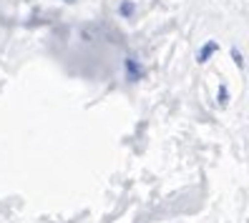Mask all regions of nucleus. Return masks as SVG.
Segmentation results:
<instances>
[{
  "mask_svg": "<svg viewBox=\"0 0 249 223\" xmlns=\"http://www.w3.org/2000/svg\"><path fill=\"white\" fill-rule=\"evenodd\" d=\"M214 53H216V43H207V46L199 50V63L209 61V55H214Z\"/></svg>",
  "mask_w": 249,
  "mask_h": 223,
  "instance_id": "obj_1",
  "label": "nucleus"
},
{
  "mask_svg": "<svg viewBox=\"0 0 249 223\" xmlns=\"http://www.w3.org/2000/svg\"><path fill=\"white\" fill-rule=\"evenodd\" d=\"M134 10H136V5L131 3V0H124V3L119 5V13H121L124 18H131V16H134Z\"/></svg>",
  "mask_w": 249,
  "mask_h": 223,
  "instance_id": "obj_2",
  "label": "nucleus"
}]
</instances>
